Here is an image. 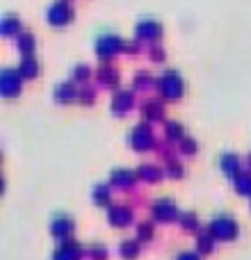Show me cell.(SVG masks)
<instances>
[{"instance_id":"8992f818","label":"cell","mask_w":251,"mask_h":260,"mask_svg":"<svg viewBox=\"0 0 251 260\" xmlns=\"http://www.w3.org/2000/svg\"><path fill=\"white\" fill-rule=\"evenodd\" d=\"M158 215H165V210H162V208H160V210H158ZM167 215H169V217H171V215H174V208H171V206H169V208H167Z\"/></svg>"},{"instance_id":"5b68a950","label":"cell","mask_w":251,"mask_h":260,"mask_svg":"<svg viewBox=\"0 0 251 260\" xmlns=\"http://www.w3.org/2000/svg\"><path fill=\"white\" fill-rule=\"evenodd\" d=\"M224 165H226V167H224L226 171H235V165H238V160L229 155V157H224Z\"/></svg>"},{"instance_id":"3957f363","label":"cell","mask_w":251,"mask_h":260,"mask_svg":"<svg viewBox=\"0 0 251 260\" xmlns=\"http://www.w3.org/2000/svg\"><path fill=\"white\" fill-rule=\"evenodd\" d=\"M128 219H130V212L128 210H114V224H117V226L128 224Z\"/></svg>"},{"instance_id":"277c9868","label":"cell","mask_w":251,"mask_h":260,"mask_svg":"<svg viewBox=\"0 0 251 260\" xmlns=\"http://www.w3.org/2000/svg\"><path fill=\"white\" fill-rule=\"evenodd\" d=\"M121 253L125 256V260H133V256L137 253V249H135V244H123V247H121Z\"/></svg>"},{"instance_id":"7a4b0ae2","label":"cell","mask_w":251,"mask_h":260,"mask_svg":"<svg viewBox=\"0 0 251 260\" xmlns=\"http://www.w3.org/2000/svg\"><path fill=\"white\" fill-rule=\"evenodd\" d=\"M69 18H71V12H69L64 5H57V7L50 9V23H53V25L55 23H57V25H64Z\"/></svg>"},{"instance_id":"6da1fadb","label":"cell","mask_w":251,"mask_h":260,"mask_svg":"<svg viewBox=\"0 0 251 260\" xmlns=\"http://www.w3.org/2000/svg\"><path fill=\"white\" fill-rule=\"evenodd\" d=\"M212 231H215V235H219V238H224V240H231L235 235V226L231 224V219H217Z\"/></svg>"}]
</instances>
